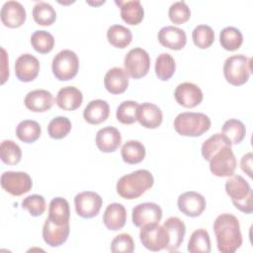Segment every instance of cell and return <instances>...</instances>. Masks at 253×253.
<instances>
[{
  "instance_id": "obj_44",
  "label": "cell",
  "mask_w": 253,
  "mask_h": 253,
  "mask_svg": "<svg viewBox=\"0 0 253 253\" xmlns=\"http://www.w3.org/2000/svg\"><path fill=\"white\" fill-rule=\"evenodd\" d=\"M22 208L29 211L33 216H40L45 211V200L42 195H31L22 201Z\"/></svg>"
},
{
  "instance_id": "obj_8",
  "label": "cell",
  "mask_w": 253,
  "mask_h": 253,
  "mask_svg": "<svg viewBox=\"0 0 253 253\" xmlns=\"http://www.w3.org/2000/svg\"><path fill=\"white\" fill-rule=\"evenodd\" d=\"M125 70L133 79L144 77L150 68V57L146 50L141 47L130 49L124 60Z\"/></svg>"
},
{
  "instance_id": "obj_37",
  "label": "cell",
  "mask_w": 253,
  "mask_h": 253,
  "mask_svg": "<svg viewBox=\"0 0 253 253\" xmlns=\"http://www.w3.org/2000/svg\"><path fill=\"white\" fill-rule=\"evenodd\" d=\"M226 145L231 146L232 144L222 133H214L213 135H211V137L204 141L201 149L202 155L205 158V160L210 161L212 155L217 150Z\"/></svg>"
},
{
  "instance_id": "obj_39",
  "label": "cell",
  "mask_w": 253,
  "mask_h": 253,
  "mask_svg": "<svg viewBox=\"0 0 253 253\" xmlns=\"http://www.w3.org/2000/svg\"><path fill=\"white\" fill-rule=\"evenodd\" d=\"M0 158L5 164H18L22 158L21 147L13 140H3L0 145Z\"/></svg>"
},
{
  "instance_id": "obj_27",
  "label": "cell",
  "mask_w": 253,
  "mask_h": 253,
  "mask_svg": "<svg viewBox=\"0 0 253 253\" xmlns=\"http://www.w3.org/2000/svg\"><path fill=\"white\" fill-rule=\"evenodd\" d=\"M115 3L120 7L121 17L126 24L137 25L143 20L144 9L139 0H116Z\"/></svg>"
},
{
  "instance_id": "obj_16",
  "label": "cell",
  "mask_w": 253,
  "mask_h": 253,
  "mask_svg": "<svg viewBox=\"0 0 253 253\" xmlns=\"http://www.w3.org/2000/svg\"><path fill=\"white\" fill-rule=\"evenodd\" d=\"M40 71V61L30 53L20 55L15 62V73L22 82H31L35 80Z\"/></svg>"
},
{
  "instance_id": "obj_14",
  "label": "cell",
  "mask_w": 253,
  "mask_h": 253,
  "mask_svg": "<svg viewBox=\"0 0 253 253\" xmlns=\"http://www.w3.org/2000/svg\"><path fill=\"white\" fill-rule=\"evenodd\" d=\"M174 97L179 105L185 108H194L202 103L204 95L198 85L192 82H183L176 87Z\"/></svg>"
},
{
  "instance_id": "obj_18",
  "label": "cell",
  "mask_w": 253,
  "mask_h": 253,
  "mask_svg": "<svg viewBox=\"0 0 253 253\" xmlns=\"http://www.w3.org/2000/svg\"><path fill=\"white\" fill-rule=\"evenodd\" d=\"M157 37L159 42L163 46L173 50L182 49L187 42L185 31L174 26H166L161 28Z\"/></svg>"
},
{
  "instance_id": "obj_31",
  "label": "cell",
  "mask_w": 253,
  "mask_h": 253,
  "mask_svg": "<svg viewBox=\"0 0 253 253\" xmlns=\"http://www.w3.org/2000/svg\"><path fill=\"white\" fill-rule=\"evenodd\" d=\"M42 128L38 122L24 120L16 127L17 137L25 143H33L41 136Z\"/></svg>"
},
{
  "instance_id": "obj_19",
  "label": "cell",
  "mask_w": 253,
  "mask_h": 253,
  "mask_svg": "<svg viewBox=\"0 0 253 253\" xmlns=\"http://www.w3.org/2000/svg\"><path fill=\"white\" fill-rule=\"evenodd\" d=\"M163 120L161 109L152 103H142L138 105L136 112V121L146 128L158 127Z\"/></svg>"
},
{
  "instance_id": "obj_22",
  "label": "cell",
  "mask_w": 253,
  "mask_h": 253,
  "mask_svg": "<svg viewBox=\"0 0 253 253\" xmlns=\"http://www.w3.org/2000/svg\"><path fill=\"white\" fill-rule=\"evenodd\" d=\"M104 85L111 94H122L127 89L128 74L121 67H113L107 71L104 77Z\"/></svg>"
},
{
  "instance_id": "obj_36",
  "label": "cell",
  "mask_w": 253,
  "mask_h": 253,
  "mask_svg": "<svg viewBox=\"0 0 253 253\" xmlns=\"http://www.w3.org/2000/svg\"><path fill=\"white\" fill-rule=\"evenodd\" d=\"M176 69V63L171 54L163 52L155 60V74L162 81L169 80Z\"/></svg>"
},
{
  "instance_id": "obj_25",
  "label": "cell",
  "mask_w": 253,
  "mask_h": 253,
  "mask_svg": "<svg viewBox=\"0 0 253 253\" xmlns=\"http://www.w3.org/2000/svg\"><path fill=\"white\" fill-rule=\"evenodd\" d=\"M83 101L82 92L74 86L61 88L55 98L56 105L64 111H74L78 109Z\"/></svg>"
},
{
  "instance_id": "obj_10",
  "label": "cell",
  "mask_w": 253,
  "mask_h": 253,
  "mask_svg": "<svg viewBox=\"0 0 253 253\" xmlns=\"http://www.w3.org/2000/svg\"><path fill=\"white\" fill-rule=\"evenodd\" d=\"M1 187L12 196H21L28 193L33 187V181L26 172L5 171L1 175Z\"/></svg>"
},
{
  "instance_id": "obj_40",
  "label": "cell",
  "mask_w": 253,
  "mask_h": 253,
  "mask_svg": "<svg viewBox=\"0 0 253 253\" xmlns=\"http://www.w3.org/2000/svg\"><path fill=\"white\" fill-rule=\"evenodd\" d=\"M192 39L196 46L201 49L209 48L214 42V32L208 25H199L192 32Z\"/></svg>"
},
{
  "instance_id": "obj_32",
  "label": "cell",
  "mask_w": 253,
  "mask_h": 253,
  "mask_svg": "<svg viewBox=\"0 0 253 253\" xmlns=\"http://www.w3.org/2000/svg\"><path fill=\"white\" fill-rule=\"evenodd\" d=\"M221 133L231 142V144H238L244 139L246 128L241 121L229 119L223 124Z\"/></svg>"
},
{
  "instance_id": "obj_17",
  "label": "cell",
  "mask_w": 253,
  "mask_h": 253,
  "mask_svg": "<svg viewBox=\"0 0 253 253\" xmlns=\"http://www.w3.org/2000/svg\"><path fill=\"white\" fill-rule=\"evenodd\" d=\"M70 232L69 223L58 225L52 222L48 217L42 226V238L50 247H58L62 245L68 238Z\"/></svg>"
},
{
  "instance_id": "obj_21",
  "label": "cell",
  "mask_w": 253,
  "mask_h": 253,
  "mask_svg": "<svg viewBox=\"0 0 253 253\" xmlns=\"http://www.w3.org/2000/svg\"><path fill=\"white\" fill-rule=\"evenodd\" d=\"M122 142V135L118 128L105 126L96 133V145L102 152L110 153L116 151Z\"/></svg>"
},
{
  "instance_id": "obj_35",
  "label": "cell",
  "mask_w": 253,
  "mask_h": 253,
  "mask_svg": "<svg viewBox=\"0 0 253 253\" xmlns=\"http://www.w3.org/2000/svg\"><path fill=\"white\" fill-rule=\"evenodd\" d=\"M219 42L221 46L228 51L238 49L243 42L241 32L235 27H226L219 34Z\"/></svg>"
},
{
  "instance_id": "obj_43",
  "label": "cell",
  "mask_w": 253,
  "mask_h": 253,
  "mask_svg": "<svg viewBox=\"0 0 253 253\" xmlns=\"http://www.w3.org/2000/svg\"><path fill=\"white\" fill-rule=\"evenodd\" d=\"M168 16L173 24L181 25L190 19L191 10L185 1H177L170 6Z\"/></svg>"
},
{
  "instance_id": "obj_46",
  "label": "cell",
  "mask_w": 253,
  "mask_h": 253,
  "mask_svg": "<svg viewBox=\"0 0 253 253\" xmlns=\"http://www.w3.org/2000/svg\"><path fill=\"white\" fill-rule=\"evenodd\" d=\"M252 158H253L252 153L248 152L244 154L240 160V167L242 171L245 172L250 178L252 177Z\"/></svg>"
},
{
  "instance_id": "obj_2",
  "label": "cell",
  "mask_w": 253,
  "mask_h": 253,
  "mask_svg": "<svg viewBox=\"0 0 253 253\" xmlns=\"http://www.w3.org/2000/svg\"><path fill=\"white\" fill-rule=\"evenodd\" d=\"M154 183V178L150 171L138 169L121 177L116 189L119 196L126 200H135L149 190Z\"/></svg>"
},
{
  "instance_id": "obj_45",
  "label": "cell",
  "mask_w": 253,
  "mask_h": 253,
  "mask_svg": "<svg viewBox=\"0 0 253 253\" xmlns=\"http://www.w3.org/2000/svg\"><path fill=\"white\" fill-rule=\"evenodd\" d=\"M134 250V242L128 233L117 235L111 243V251L114 253H131Z\"/></svg>"
},
{
  "instance_id": "obj_29",
  "label": "cell",
  "mask_w": 253,
  "mask_h": 253,
  "mask_svg": "<svg viewBox=\"0 0 253 253\" xmlns=\"http://www.w3.org/2000/svg\"><path fill=\"white\" fill-rule=\"evenodd\" d=\"M108 42L117 48L126 47L132 40L130 30L123 25H113L107 31Z\"/></svg>"
},
{
  "instance_id": "obj_12",
  "label": "cell",
  "mask_w": 253,
  "mask_h": 253,
  "mask_svg": "<svg viewBox=\"0 0 253 253\" xmlns=\"http://www.w3.org/2000/svg\"><path fill=\"white\" fill-rule=\"evenodd\" d=\"M162 218V210L155 203H142L132 209L131 219L136 227L159 223Z\"/></svg>"
},
{
  "instance_id": "obj_34",
  "label": "cell",
  "mask_w": 253,
  "mask_h": 253,
  "mask_svg": "<svg viewBox=\"0 0 253 253\" xmlns=\"http://www.w3.org/2000/svg\"><path fill=\"white\" fill-rule=\"evenodd\" d=\"M187 249L190 253L211 252V239L209 232L204 228H199L195 230L191 234Z\"/></svg>"
},
{
  "instance_id": "obj_24",
  "label": "cell",
  "mask_w": 253,
  "mask_h": 253,
  "mask_svg": "<svg viewBox=\"0 0 253 253\" xmlns=\"http://www.w3.org/2000/svg\"><path fill=\"white\" fill-rule=\"evenodd\" d=\"M126 221V211L122 204H110L103 214V222L105 226L113 231L122 229Z\"/></svg>"
},
{
  "instance_id": "obj_20",
  "label": "cell",
  "mask_w": 253,
  "mask_h": 253,
  "mask_svg": "<svg viewBox=\"0 0 253 253\" xmlns=\"http://www.w3.org/2000/svg\"><path fill=\"white\" fill-rule=\"evenodd\" d=\"M24 104L27 109L35 113H43L48 111L53 105L52 94L43 89H37L29 92L25 99Z\"/></svg>"
},
{
  "instance_id": "obj_9",
  "label": "cell",
  "mask_w": 253,
  "mask_h": 253,
  "mask_svg": "<svg viewBox=\"0 0 253 253\" xmlns=\"http://www.w3.org/2000/svg\"><path fill=\"white\" fill-rule=\"evenodd\" d=\"M209 162L211 172L217 177H230L236 169V158L229 145L217 150Z\"/></svg>"
},
{
  "instance_id": "obj_7",
  "label": "cell",
  "mask_w": 253,
  "mask_h": 253,
  "mask_svg": "<svg viewBox=\"0 0 253 253\" xmlns=\"http://www.w3.org/2000/svg\"><path fill=\"white\" fill-rule=\"evenodd\" d=\"M140 228L139 238L146 249L156 252L166 248L169 243V234L164 225L153 223Z\"/></svg>"
},
{
  "instance_id": "obj_30",
  "label": "cell",
  "mask_w": 253,
  "mask_h": 253,
  "mask_svg": "<svg viewBox=\"0 0 253 253\" xmlns=\"http://www.w3.org/2000/svg\"><path fill=\"white\" fill-rule=\"evenodd\" d=\"M145 147L138 140H127L121 149L123 160L127 164H137L145 157Z\"/></svg>"
},
{
  "instance_id": "obj_26",
  "label": "cell",
  "mask_w": 253,
  "mask_h": 253,
  "mask_svg": "<svg viewBox=\"0 0 253 253\" xmlns=\"http://www.w3.org/2000/svg\"><path fill=\"white\" fill-rule=\"evenodd\" d=\"M109 115V104L101 99L90 101L83 111V118L90 125H99L105 122Z\"/></svg>"
},
{
  "instance_id": "obj_6",
  "label": "cell",
  "mask_w": 253,
  "mask_h": 253,
  "mask_svg": "<svg viewBox=\"0 0 253 253\" xmlns=\"http://www.w3.org/2000/svg\"><path fill=\"white\" fill-rule=\"evenodd\" d=\"M51 69L55 78L60 81H67L74 78L79 69L77 54L70 49L59 51L52 59Z\"/></svg>"
},
{
  "instance_id": "obj_47",
  "label": "cell",
  "mask_w": 253,
  "mask_h": 253,
  "mask_svg": "<svg viewBox=\"0 0 253 253\" xmlns=\"http://www.w3.org/2000/svg\"><path fill=\"white\" fill-rule=\"evenodd\" d=\"M2 61H3V66H2V80H1V84H4L5 81L7 80L8 76H9V69H5V66L7 65V55H6V51L5 49L2 47Z\"/></svg>"
},
{
  "instance_id": "obj_41",
  "label": "cell",
  "mask_w": 253,
  "mask_h": 253,
  "mask_svg": "<svg viewBox=\"0 0 253 253\" xmlns=\"http://www.w3.org/2000/svg\"><path fill=\"white\" fill-rule=\"evenodd\" d=\"M71 122L68 118L58 116L54 117L47 126L48 135L53 139H61L65 137L71 130Z\"/></svg>"
},
{
  "instance_id": "obj_15",
  "label": "cell",
  "mask_w": 253,
  "mask_h": 253,
  "mask_svg": "<svg viewBox=\"0 0 253 253\" xmlns=\"http://www.w3.org/2000/svg\"><path fill=\"white\" fill-rule=\"evenodd\" d=\"M1 21L5 27L19 28L21 27L27 18V13L24 6L18 1H7L1 8Z\"/></svg>"
},
{
  "instance_id": "obj_5",
  "label": "cell",
  "mask_w": 253,
  "mask_h": 253,
  "mask_svg": "<svg viewBox=\"0 0 253 253\" xmlns=\"http://www.w3.org/2000/svg\"><path fill=\"white\" fill-rule=\"evenodd\" d=\"M252 72V59L243 54L231 55L223 64V75L226 81L233 86L245 84Z\"/></svg>"
},
{
  "instance_id": "obj_33",
  "label": "cell",
  "mask_w": 253,
  "mask_h": 253,
  "mask_svg": "<svg viewBox=\"0 0 253 253\" xmlns=\"http://www.w3.org/2000/svg\"><path fill=\"white\" fill-rule=\"evenodd\" d=\"M33 18L38 25L50 26L56 20V12L49 3L40 1L33 8Z\"/></svg>"
},
{
  "instance_id": "obj_28",
  "label": "cell",
  "mask_w": 253,
  "mask_h": 253,
  "mask_svg": "<svg viewBox=\"0 0 253 253\" xmlns=\"http://www.w3.org/2000/svg\"><path fill=\"white\" fill-rule=\"evenodd\" d=\"M48 218L55 224L69 223L70 209L68 202L61 197L53 198L48 206Z\"/></svg>"
},
{
  "instance_id": "obj_42",
  "label": "cell",
  "mask_w": 253,
  "mask_h": 253,
  "mask_svg": "<svg viewBox=\"0 0 253 253\" xmlns=\"http://www.w3.org/2000/svg\"><path fill=\"white\" fill-rule=\"evenodd\" d=\"M138 104L135 101H124L117 108V120L124 125H131L136 122Z\"/></svg>"
},
{
  "instance_id": "obj_11",
  "label": "cell",
  "mask_w": 253,
  "mask_h": 253,
  "mask_svg": "<svg viewBox=\"0 0 253 253\" xmlns=\"http://www.w3.org/2000/svg\"><path fill=\"white\" fill-rule=\"evenodd\" d=\"M103 200L95 192L85 191L77 194L74 198L76 213L83 218H92L96 216L102 207Z\"/></svg>"
},
{
  "instance_id": "obj_13",
  "label": "cell",
  "mask_w": 253,
  "mask_h": 253,
  "mask_svg": "<svg viewBox=\"0 0 253 253\" xmlns=\"http://www.w3.org/2000/svg\"><path fill=\"white\" fill-rule=\"evenodd\" d=\"M179 211L187 216L196 217L203 213L206 210L207 202L200 193L189 191L181 194L177 201Z\"/></svg>"
},
{
  "instance_id": "obj_3",
  "label": "cell",
  "mask_w": 253,
  "mask_h": 253,
  "mask_svg": "<svg viewBox=\"0 0 253 253\" xmlns=\"http://www.w3.org/2000/svg\"><path fill=\"white\" fill-rule=\"evenodd\" d=\"M211 125V119L203 113L184 112L174 120L176 132L183 136H200L210 129Z\"/></svg>"
},
{
  "instance_id": "obj_4",
  "label": "cell",
  "mask_w": 253,
  "mask_h": 253,
  "mask_svg": "<svg viewBox=\"0 0 253 253\" xmlns=\"http://www.w3.org/2000/svg\"><path fill=\"white\" fill-rule=\"evenodd\" d=\"M225 192L237 210L244 213L253 211L252 190L249 183L242 176H230L225 182Z\"/></svg>"
},
{
  "instance_id": "obj_38",
  "label": "cell",
  "mask_w": 253,
  "mask_h": 253,
  "mask_svg": "<svg viewBox=\"0 0 253 253\" xmlns=\"http://www.w3.org/2000/svg\"><path fill=\"white\" fill-rule=\"evenodd\" d=\"M31 43L36 51L45 54L52 50L54 46V38L50 33L43 30H39L34 32L32 35Z\"/></svg>"
},
{
  "instance_id": "obj_23",
  "label": "cell",
  "mask_w": 253,
  "mask_h": 253,
  "mask_svg": "<svg viewBox=\"0 0 253 253\" xmlns=\"http://www.w3.org/2000/svg\"><path fill=\"white\" fill-rule=\"evenodd\" d=\"M163 225L169 234V243L165 249L169 252H175L179 249L184 240L186 234L185 223L179 217L171 216L165 220Z\"/></svg>"
},
{
  "instance_id": "obj_1",
  "label": "cell",
  "mask_w": 253,
  "mask_h": 253,
  "mask_svg": "<svg viewBox=\"0 0 253 253\" xmlns=\"http://www.w3.org/2000/svg\"><path fill=\"white\" fill-rule=\"evenodd\" d=\"M216 246L221 253H233L242 244V234L237 217L231 213L219 214L213 222Z\"/></svg>"
}]
</instances>
